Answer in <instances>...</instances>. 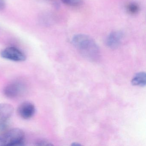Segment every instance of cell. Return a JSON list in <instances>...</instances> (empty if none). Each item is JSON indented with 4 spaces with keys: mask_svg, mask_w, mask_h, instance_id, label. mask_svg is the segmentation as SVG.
<instances>
[{
    "mask_svg": "<svg viewBox=\"0 0 146 146\" xmlns=\"http://www.w3.org/2000/svg\"><path fill=\"white\" fill-rule=\"evenodd\" d=\"M5 0H0V12L3 11L5 8Z\"/></svg>",
    "mask_w": 146,
    "mask_h": 146,
    "instance_id": "cell-12",
    "label": "cell"
},
{
    "mask_svg": "<svg viewBox=\"0 0 146 146\" xmlns=\"http://www.w3.org/2000/svg\"><path fill=\"white\" fill-rule=\"evenodd\" d=\"M124 34L120 31H115L110 33L106 40V46L111 49L117 48L122 42Z\"/></svg>",
    "mask_w": 146,
    "mask_h": 146,
    "instance_id": "cell-6",
    "label": "cell"
},
{
    "mask_svg": "<svg viewBox=\"0 0 146 146\" xmlns=\"http://www.w3.org/2000/svg\"><path fill=\"white\" fill-rule=\"evenodd\" d=\"M25 89V86L23 83L14 82L6 86L4 89V94L8 98H17L21 96Z\"/></svg>",
    "mask_w": 146,
    "mask_h": 146,
    "instance_id": "cell-4",
    "label": "cell"
},
{
    "mask_svg": "<svg viewBox=\"0 0 146 146\" xmlns=\"http://www.w3.org/2000/svg\"><path fill=\"white\" fill-rule=\"evenodd\" d=\"M25 134L23 130L13 128L0 135V146L24 145Z\"/></svg>",
    "mask_w": 146,
    "mask_h": 146,
    "instance_id": "cell-2",
    "label": "cell"
},
{
    "mask_svg": "<svg viewBox=\"0 0 146 146\" xmlns=\"http://www.w3.org/2000/svg\"><path fill=\"white\" fill-rule=\"evenodd\" d=\"M72 43L83 57L92 61L99 58L100 50L98 45L89 36L78 34L73 36Z\"/></svg>",
    "mask_w": 146,
    "mask_h": 146,
    "instance_id": "cell-1",
    "label": "cell"
},
{
    "mask_svg": "<svg viewBox=\"0 0 146 146\" xmlns=\"http://www.w3.org/2000/svg\"><path fill=\"white\" fill-rule=\"evenodd\" d=\"M13 107L7 103L0 104V128L5 126L12 116Z\"/></svg>",
    "mask_w": 146,
    "mask_h": 146,
    "instance_id": "cell-7",
    "label": "cell"
},
{
    "mask_svg": "<svg viewBox=\"0 0 146 146\" xmlns=\"http://www.w3.org/2000/svg\"><path fill=\"white\" fill-rule=\"evenodd\" d=\"M127 11L131 14H135L139 12L140 7L139 5L136 3H130L127 5L126 7Z\"/></svg>",
    "mask_w": 146,
    "mask_h": 146,
    "instance_id": "cell-9",
    "label": "cell"
},
{
    "mask_svg": "<svg viewBox=\"0 0 146 146\" xmlns=\"http://www.w3.org/2000/svg\"><path fill=\"white\" fill-rule=\"evenodd\" d=\"M0 55L3 58L15 62H23L27 58L24 53L14 47L6 48L1 52Z\"/></svg>",
    "mask_w": 146,
    "mask_h": 146,
    "instance_id": "cell-3",
    "label": "cell"
},
{
    "mask_svg": "<svg viewBox=\"0 0 146 146\" xmlns=\"http://www.w3.org/2000/svg\"><path fill=\"white\" fill-rule=\"evenodd\" d=\"M72 146H81V144H79V143H73L72 144Z\"/></svg>",
    "mask_w": 146,
    "mask_h": 146,
    "instance_id": "cell-13",
    "label": "cell"
},
{
    "mask_svg": "<svg viewBox=\"0 0 146 146\" xmlns=\"http://www.w3.org/2000/svg\"><path fill=\"white\" fill-rule=\"evenodd\" d=\"M37 145H40V146H52L53 145L52 144L46 141V140H40V141H38L37 143Z\"/></svg>",
    "mask_w": 146,
    "mask_h": 146,
    "instance_id": "cell-11",
    "label": "cell"
},
{
    "mask_svg": "<svg viewBox=\"0 0 146 146\" xmlns=\"http://www.w3.org/2000/svg\"><path fill=\"white\" fill-rule=\"evenodd\" d=\"M17 112L22 118L25 119H29L35 113V106L30 102H24L19 106Z\"/></svg>",
    "mask_w": 146,
    "mask_h": 146,
    "instance_id": "cell-5",
    "label": "cell"
},
{
    "mask_svg": "<svg viewBox=\"0 0 146 146\" xmlns=\"http://www.w3.org/2000/svg\"><path fill=\"white\" fill-rule=\"evenodd\" d=\"M61 1L65 5L72 7L79 6L83 3V0H61Z\"/></svg>",
    "mask_w": 146,
    "mask_h": 146,
    "instance_id": "cell-10",
    "label": "cell"
},
{
    "mask_svg": "<svg viewBox=\"0 0 146 146\" xmlns=\"http://www.w3.org/2000/svg\"><path fill=\"white\" fill-rule=\"evenodd\" d=\"M132 85L143 87L146 84V74L145 72H140L136 73L131 81Z\"/></svg>",
    "mask_w": 146,
    "mask_h": 146,
    "instance_id": "cell-8",
    "label": "cell"
}]
</instances>
